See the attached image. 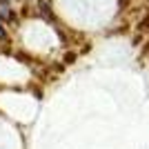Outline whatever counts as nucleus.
Here are the masks:
<instances>
[{
  "mask_svg": "<svg viewBox=\"0 0 149 149\" xmlns=\"http://www.w3.org/2000/svg\"><path fill=\"white\" fill-rule=\"evenodd\" d=\"M0 18H5V20H11L13 18L11 9H9V5H7L5 0H0Z\"/></svg>",
  "mask_w": 149,
  "mask_h": 149,
  "instance_id": "obj_1",
  "label": "nucleus"
},
{
  "mask_svg": "<svg viewBox=\"0 0 149 149\" xmlns=\"http://www.w3.org/2000/svg\"><path fill=\"white\" fill-rule=\"evenodd\" d=\"M5 36H7V33H5V27H2V22H0V40H5Z\"/></svg>",
  "mask_w": 149,
  "mask_h": 149,
  "instance_id": "obj_2",
  "label": "nucleus"
}]
</instances>
